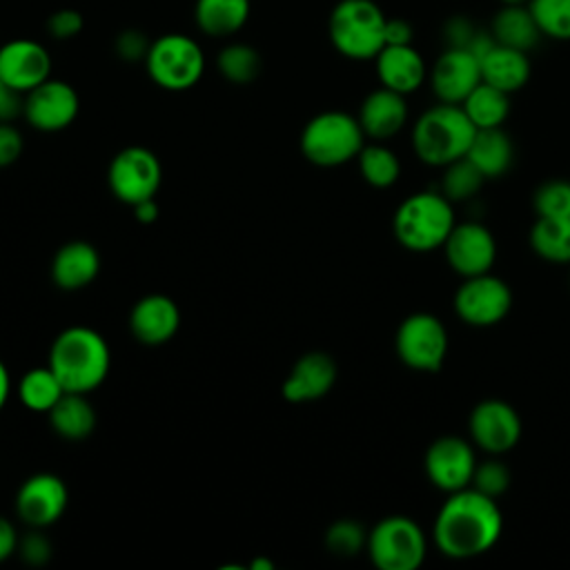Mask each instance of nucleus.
Listing matches in <instances>:
<instances>
[{
    "label": "nucleus",
    "instance_id": "5",
    "mask_svg": "<svg viewBox=\"0 0 570 570\" xmlns=\"http://www.w3.org/2000/svg\"><path fill=\"white\" fill-rule=\"evenodd\" d=\"M387 16L374 0H338L330 11L332 47L350 60H374L385 47Z\"/></svg>",
    "mask_w": 570,
    "mask_h": 570
},
{
    "label": "nucleus",
    "instance_id": "18",
    "mask_svg": "<svg viewBox=\"0 0 570 570\" xmlns=\"http://www.w3.org/2000/svg\"><path fill=\"white\" fill-rule=\"evenodd\" d=\"M481 82V62L470 49L445 47L430 71V87L439 102L461 105Z\"/></svg>",
    "mask_w": 570,
    "mask_h": 570
},
{
    "label": "nucleus",
    "instance_id": "23",
    "mask_svg": "<svg viewBox=\"0 0 570 570\" xmlns=\"http://www.w3.org/2000/svg\"><path fill=\"white\" fill-rule=\"evenodd\" d=\"M49 272L58 289L78 292L100 274V254L87 240H69L56 249Z\"/></svg>",
    "mask_w": 570,
    "mask_h": 570
},
{
    "label": "nucleus",
    "instance_id": "9",
    "mask_svg": "<svg viewBox=\"0 0 570 570\" xmlns=\"http://www.w3.org/2000/svg\"><path fill=\"white\" fill-rule=\"evenodd\" d=\"M448 330L443 321L430 312L407 314L394 334L399 361L414 372H439L448 356Z\"/></svg>",
    "mask_w": 570,
    "mask_h": 570
},
{
    "label": "nucleus",
    "instance_id": "2",
    "mask_svg": "<svg viewBox=\"0 0 570 570\" xmlns=\"http://www.w3.org/2000/svg\"><path fill=\"white\" fill-rule=\"evenodd\" d=\"M47 365L65 392L89 394L105 383L111 370V350L98 330L71 325L53 338Z\"/></svg>",
    "mask_w": 570,
    "mask_h": 570
},
{
    "label": "nucleus",
    "instance_id": "25",
    "mask_svg": "<svg viewBox=\"0 0 570 570\" xmlns=\"http://www.w3.org/2000/svg\"><path fill=\"white\" fill-rule=\"evenodd\" d=\"M465 158H470L485 180L501 178L514 163L512 138L501 127L476 129Z\"/></svg>",
    "mask_w": 570,
    "mask_h": 570
},
{
    "label": "nucleus",
    "instance_id": "27",
    "mask_svg": "<svg viewBox=\"0 0 570 570\" xmlns=\"http://www.w3.org/2000/svg\"><path fill=\"white\" fill-rule=\"evenodd\" d=\"M47 416L51 430L65 441H82L96 430V410L87 394L65 392Z\"/></svg>",
    "mask_w": 570,
    "mask_h": 570
},
{
    "label": "nucleus",
    "instance_id": "11",
    "mask_svg": "<svg viewBox=\"0 0 570 570\" xmlns=\"http://www.w3.org/2000/svg\"><path fill=\"white\" fill-rule=\"evenodd\" d=\"M452 307L459 321L470 327H492L501 323L512 307L510 285L492 272L463 278L454 292Z\"/></svg>",
    "mask_w": 570,
    "mask_h": 570
},
{
    "label": "nucleus",
    "instance_id": "13",
    "mask_svg": "<svg viewBox=\"0 0 570 570\" xmlns=\"http://www.w3.org/2000/svg\"><path fill=\"white\" fill-rule=\"evenodd\" d=\"M474 468L476 454L472 441L456 434H443L434 439L423 456L428 481L445 494L470 488Z\"/></svg>",
    "mask_w": 570,
    "mask_h": 570
},
{
    "label": "nucleus",
    "instance_id": "40",
    "mask_svg": "<svg viewBox=\"0 0 570 570\" xmlns=\"http://www.w3.org/2000/svg\"><path fill=\"white\" fill-rule=\"evenodd\" d=\"M149 47H151V40L136 27L122 29L114 38V51L125 62H145Z\"/></svg>",
    "mask_w": 570,
    "mask_h": 570
},
{
    "label": "nucleus",
    "instance_id": "35",
    "mask_svg": "<svg viewBox=\"0 0 570 570\" xmlns=\"http://www.w3.org/2000/svg\"><path fill=\"white\" fill-rule=\"evenodd\" d=\"M528 9L546 38L570 40V0H530Z\"/></svg>",
    "mask_w": 570,
    "mask_h": 570
},
{
    "label": "nucleus",
    "instance_id": "37",
    "mask_svg": "<svg viewBox=\"0 0 570 570\" xmlns=\"http://www.w3.org/2000/svg\"><path fill=\"white\" fill-rule=\"evenodd\" d=\"M532 209L537 216L570 218V178H550L532 194Z\"/></svg>",
    "mask_w": 570,
    "mask_h": 570
},
{
    "label": "nucleus",
    "instance_id": "29",
    "mask_svg": "<svg viewBox=\"0 0 570 570\" xmlns=\"http://www.w3.org/2000/svg\"><path fill=\"white\" fill-rule=\"evenodd\" d=\"M530 249L554 265H570V218L537 216L528 232Z\"/></svg>",
    "mask_w": 570,
    "mask_h": 570
},
{
    "label": "nucleus",
    "instance_id": "10",
    "mask_svg": "<svg viewBox=\"0 0 570 570\" xmlns=\"http://www.w3.org/2000/svg\"><path fill=\"white\" fill-rule=\"evenodd\" d=\"M160 180L163 165L158 156L142 145L122 147L107 167L109 191L129 207L145 198H154L160 189Z\"/></svg>",
    "mask_w": 570,
    "mask_h": 570
},
{
    "label": "nucleus",
    "instance_id": "33",
    "mask_svg": "<svg viewBox=\"0 0 570 570\" xmlns=\"http://www.w3.org/2000/svg\"><path fill=\"white\" fill-rule=\"evenodd\" d=\"M356 163L363 180L374 189H387L401 176L399 156L379 140L363 145V149L356 156Z\"/></svg>",
    "mask_w": 570,
    "mask_h": 570
},
{
    "label": "nucleus",
    "instance_id": "31",
    "mask_svg": "<svg viewBox=\"0 0 570 570\" xmlns=\"http://www.w3.org/2000/svg\"><path fill=\"white\" fill-rule=\"evenodd\" d=\"M16 394L27 410L47 414L58 403V399L65 394V387L58 381V376L51 372L49 365H40V367L27 370L20 376Z\"/></svg>",
    "mask_w": 570,
    "mask_h": 570
},
{
    "label": "nucleus",
    "instance_id": "16",
    "mask_svg": "<svg viewBox=\"0 0 570 570\" xmlns=\"http://www.w3.org/2000/svg\"><path fill=\"white\" fill-rule=\"evenodd\" d=\"M441 249L452 272L459 274L461 278L488 274L497 263L494 234L483 223H476V220L454 223Z\"/></svg>",
    "mask_w": 570,
    "mask_h": 570
},
{
    "label": "nucleus",
    "instance_id": "1",
    "mask_svg": "<svg viewBox=\"0 0 570 570\" xmlns=\"http://www.w3.org/2000/svg\"><path fill=\"white\" fill-rule=\"evenodd\" d=\"M503 532V512L499 501L474 488L450 492L441 503L434 523V548L454 561L476 559L490 552Z\"/></svg>",
    "mask_w": 570,
    "mask_h": 570
},
{
    "label": "nucleus",
    "instance_id": "38",
    "mask_svg": "<svg viewBox=\"0 0 570 570\" xmlns=\"http://www.w3.org/2000/svg\"><path fill=\"white\" fill-rule=\"evenodd\" d=\"M510 470L503 461H499L497 456L488 454L485 461H476L474 474H472V483L470 488L483 492L485 497H492L499 501V497L505 494V490L510 488Z\"/></svg>",
    "mask_w": 570,
    "mask_h": 570
},
{
    "label": "nucleus",
    "instance_id": "6",
    "mask_svg": "<svg viewBox=\"0 0 570 570\" xmlns=\"http://www.w3.org/2000/svg\"><path fill=\"white\" fill-rule=\"evenodd\" d=\"M301 154L316 167H341L356 160L365 145V134L356 116L327 109L312 116L301 131Z\"/></svg>",
    "mask_w": 570,
    "mask_h": 570
},
{
    "label": "nucleus",
    "instance_id": "21",
    "mask_svg": "<svg viewBox=\"0 0 570 570\" xmlns=\"http://www.w3.org/2000/svg\"><path fill=\"white\" fill-rule=\"evenodd\" d=\"M365 138L387 140L396 136L407 122V102L405 96L392 91L387 87H379L370 91L356 114Z\"/></svg>",
    "mask_w": 570,
    "mask_h": 570
},
{
    "label": "nucleus",
    "instance_id": "26",
    "mask_svg": "<svg viewBox=\"0 0 570 570\" xmlns=\"http://www.w3.org/2000/svg\"><path fill=\"white\" fill-rule=\"evenodd\" d=\"M249 11V0H196L194 22L209 38H227L245 27Z\"/></svg>",
    "mask_w": 570,
    "mask_h": 570
},
{
    "label": "nucleus",
    "instance_id": "36",
    "mask_svg": "<svg viewBox=\"0 0 570 570\" xmlns=\"http://www.w3.org/2000/svg\"><path fill=\"white\" fill-rule=\"evenodd\" d=\"M325 548L334 557H356L358 552L365 550L367 543V530L354 521V519H336L327 530H325Z\"/></svg>",
    "mask_w": 570,
    "mask_h": 570
},
{
    "label": "nucleus",
    "instance_id": "15",
    "mask_svg": "<svg viewBox=\"0 0 570 570\" xmlns=\"http://www.w3.org/2000/svg\"><path fill=\"white\" fill-rule=\"evenodd\" d=\"M80 111L78 91L60 78H47L24 94L22 118L31 129L56 134L67 129Z\"/></svg>",
    "mask_w": 570,
    "mask_h": 570
},
{
    "label": "nucleus",
    "instance_id": "46",
    "mask_svg": "<svg viewBox=\"0 0 570 570\" xmlns=\"http://www.w3.org/2000/svg\"><path fill=\"white\" fill-rule=\"evenodd\" d=\"M18 539H20V534H18L16 525L4 514H0V563L16 554Z\"/></svg>",
    "mask_w": 570,
    "mask_h": 570
},
{
    "label": "nucleus",
    "instance_id": "42",
    "mask_svg": "<svg viewBox=\"0 0 570 570\" xmlns=\"http://www.w3.org/2000/svg\"><path fill=\"white\" fill-rule=\"evenodd\" d=\"M24 149L22 134L11 122H0V169L13 165Z\"/></svg>",
    "mask_w": 570,
    "mask_h": 570
},
{
    "label": "nucleus",
    "instance_id": "8",
    "mask_svg": "<svg viewBox=\"0 0 570 570\" xmlns=\"http://www.w3.org/2000/svg\"><path fill=\"white\" fill-rule=\"evenodd\" d=\"M147 76L167 91L191 89L205 73V51L187 33H163L151 40L145 58Z\"/></svg>",
    "mask_w": 570,
    "mask_h": 570
},
{
    "label": "nucleus",
    "instance_id": "28",
    "mask_svg": "<svg viewBox=\"0 0 570 570\" xmlns=\"http://www.w3.org/2000/svg\"><path fill=\"white\" fill-rule=\"evenodd\" d=\"M490 33L499 45L521 49L525 53H530L543 38L528 4H503L492 18Z\"/></svg>",
    "mask_w": 570,
    "mask_h": 570
},
{
    "label": "nucleus",
    "instance_id": "12",
    "mask_svg": "<svg viewBox=\"0 0 570 570\" xmlns=\"http://www.w3.org/2000/svg\"><path fill=\"white\" fill-rule=\"evenodd\" d=\"M468 432L474 448L485 454L501 456L521 441L523 423L514 405L503 399L479 401L468 416Z\"/></svg>",
    "mask_w": 570,
    "mask_h": 570
},
{
    "label": "nucleus",
    "instance_id": "45",
    "mask_svg": "<svg viewBox=\"0 0 570 570\" xmlns=\"http://www.w3.org/2000/svg\"><path fill=\"white\" fill-rule=\"evenodd\" d=\"M414 29L405 18H387L385 22V45H412Z\"/></svg>",
    "mask_w": 570,
    "mask_h": 570
},
{
    "label": "nucleus",
    "instance_id": "30",
    "mask_svg": "<svg viewBox=\"0 0 570 570\" xmlns=\"http://www.w3.org/2000/svg\"><path fill=\"white\" fill-rule=\"evenodd\" d=\"M461 107L476 129L501 127L510 114V94L481 80L468 94V98L461 102Z\"/></svg>",
    "mask_w": 570,
    "mask_h": 570
},
{
    "label": "nucleus",
    "instance_id": "41",
    "mask_svg": "<svg viewBox=\"0 0 570 570\" xmlns=\"http://www.w3.org/2000/svg\"><path fill=\"white\" fill-rule=\"evenodd\" d=\"M82 27L85 20L76 9H58L45 22V29L53 40H71L82 31Z\"/></svg>",
    "mask_w": 570,
    "mask_h": 570
},
{
    "label": "nucleus",
    "instance_id": "39",
    "mask_svg": "<svg viewBox=\"0 0 570 570\" xmlns=\"http://www.w3.org/2000/svg\"><path fill=\"white\" fill-rule=\"evenodd\" d=\"M53 552V546L49 541V537L42 532V528H29V532L24 537L18 539V550L16 554L27 563V566H45L49 563Z\"/></svg>",
    "mask_w": 570,
    "mask_h": 570
},
{
    "label": "nucleus",
    "instance_id": "4",
    "mask_svg": "<svg viewBox=\"0 0 570 570\" xmlns=\"http://www.w3.org/2000/svg\"><path fill=\"white\" fill-rule=\"evenodd\" d=\"M454 223V207L441 191H416L394 209L392 234L407 252L425 254L443 247Z\"/></svg>",
    "mask_w": 570,
    "mask_h": 570
},
{
    "label": "nucleus",
    "instance_id": "3",
    "mask_svg": "<svg viewBox=\"0 0 570 570\" xmlns=\"http://www.w3.org/2000/svg\"><path fill=\"white\" fill-rule=\"evenodd\" d=\"M476 134L461 105L436 102L412 125V149L423 165L445 167L468 154Z\"/></svg>",
    "mask_w": 570,
    "mask_h": 570
},
{
    "label": "nucleus",
    "instance_id": "49",
    "mask_svg": "<svg viewBox=\"0 0 570 570\" xmlns=\"http://www.w3.org/2000/svg\"><path fill=\"white\" fill-rule=\"evenodd\" d=\"M249 568H252V570H274V561L258 557V559H254V561L249 563Z\"/></svg>",
    "mask_w": 570,
    "mask_h": 570
},
{
    "label": "nucleus",
    "instance_id": "44",
    "mask_svg": "<svg viewBox=\"0 0 570 570\" xmlns=\"http://www.w3.org/2000/svg\"><path fill=\"white\" fill-rule=\"evenodd\" d=\"M22 105L24 94L0 80V122H13L18 116H22Z\"/></svg>",
    "mask_w": 570,
    "mask_h": 570
},
{
    "label": "nucleus",
    "instance_id": "19",
    "mask_svg": "<svg viewBox=\"0 0 570 570\" xmlns=\"http://www.w3.org/2000/svg\"><path fill=\"white\" fill-rule=\"evenodd\" d=\"M336 361L321 350L305 352L287 372L281 394L289 403H309L327 396L336 383Z\"/></svg>",
    "mask_w": 570,
    "mask_h": 570
},
{
    "label": "nucleus",
    "instance_id": "22",
    "mask_svg": "<svg viewBox=\"0 0 570 570\" xmlns=\"http://www.w3.org/2000/svg\"><path fill=\"white\" fill-rule=\"evenodd\" d=\"M381 87L403 96L414 94L428 78L423 56L412 45H385L374 58Z\"/></svg>",
    "mask_w": 570,
    "mask_h": 570
},
{
    "label": "nucleus",
    "instance_id": "47",
    "mask_svg": "<svg viewBox=\"0 0 570 570\" xmlns=\"http://www.w3.org/2000/svg\"><path fill=\"white\" fill-rule=\"evenodd\" d=\"M131 209H134V218L142 225H149L158 218V203L154 198H145V200L131 205Z\"/></svg>",
    "mask_w": 570,
    "mask_h": 570
},
{
    "label": "nucleus",
    "instance_id": "48",
    "mask_svg": "<svg viewBox=\"0 0 570 570\" xmlns=\"http://www.w3.org/2000/svg\"><path fill=\"white\" fill-rule=\"evenodd\" d=\"M9 392H11V376H9L7 365H4L2 358H0V412H2V407L7 405Z\"/></svg>",
    "mask_w": 570,
    "mask_h": 570
},
{
    "label": "nucleus",
    "instance_id": "7",
    "mask_svg": "<svg viewBox=\"0 0 570 570\" xmlns=\"http://www.w3.org/2000/svg\"><path fill=\"white\" fill-rule=\"evenodd\" d=\"M365 552L379 570H416L428 554L423 528L405 514H387L367 530Z\"/></svg>",
    "mask_w": 570,
    "mask_h": 570
},
{
    "label": "nucleus",
    "instance_id": "43",
    "mask_svg": "<svg viewBox=\"0 0 570 570\" xmlns=\"http://www.w3.org/2000/svg\"><path fill=\"white\" fill-rule=\"evenodd\" d=\"M476 27L472 24V20L468 16H452L448 18V22L443 24V38L448 42V47H461L468 49L472 38L476 36Z\"/></svg>",
    "mask_w": 570,
    "mask_h": 570
},
{
    "label": "nucleus",
    "instance_id": "50",
    "mask_svg": "<svg viewBox=\"0 0 570 570\" xmlns=\"http://www.w3.org/2000/svg\"><path fill=\"white\" fill-rule=\"evenodd\" d=\"M530 0H501V4H528Z\"/></svg>",
    "mask_w": 570,
    "mask_h": 570
},
{
    "label": "nucleus",
    "instance_id": "14",
    "mask_svg": "<svg viewBox=\"0 0 570 570\" xmlns=\"http://www.w3.org/2000/svg\"><path fill=\"white\" fill-rule=\"evenodd\" d=\"M69 505V490L62 476L53 472H36L27 476L13 499L16 517L27 528H49L58 523Z\"/></svg>",
    "mask_w": 570,
    "mask_h": 570
},
{
    "label": "nucleus",
    "instance_id": "34",
    "mask_svg": "<svg viewBox=\"0 0 570 570\" xmlns=\"http://www.w3.org/2000/svg\"><path fill=\"white\" fill-rule=\"evenodd\" d=\"M443 169L441 176V194L454 205V203H465L470 198H474L485 183V176L476 169V165L470 158H459Z\"/></svg>",
    "mask_w": 570,
    "mask_h": 570
},
{
    "label": "nucleus",
    "instance_id": "24",
    "mask_svg": "<svg viewBox=\"0 0 570 570\" xmlns=\"http://www.w3.org/2000/svg\"><path fill=\"white\" fill-rule=\"evenodd\" d=\"M479 62L481 80L505 94L519 91L530 80V58L521 49L497 42Z\"/></svg>",
    "mask_w": 570,
    "mask_h": 570
},
{
    "label": "nucleus",
    "instance_id": "20",
    "mask_svg": "<svg viewBox=\"0 0 570 570\" xmlns=\"http://www.w3.org/2000/svg\"><path fill=\"white\" fill-rule=\"evenodd\" d=\"M180 327V309L167 294H147L138 298L129 312V330L142 345L156 347L176 336Z\"/></svg>",
    "mask_w": 570,
    "mask_h": 570
},
{
    "label": "nucleus",
    "instance_id": "17",
    "mask_svg": "<svg viewBox=\"0 0 570 570\" xmlns=\"http://www.w3.org/2000/svg\"><path fill=\"white\" fill-rule=\"evenodd\" d=\"M51 78L49 49L31 38H13L0 45V80L20 94Z\"/></svg>",
    "mask_w": 570,
    "mask_h": 570
},
{
    "label": "nucleus",
    "instance_id": "32",
    "mask_svg": "<svg viewBox=\"0 0 570 570\" xmlns=\"http://www.w3.org/2000/svg\"><path fill=\"white\" fill-rule=\"evenodd\" d=\"M216 69L232 85H249L261 76L263 58L247 42H229L216 53Z\"/></svg>",
    "mask_w": 570,
    "mask_h": 570
}]
</instances>
